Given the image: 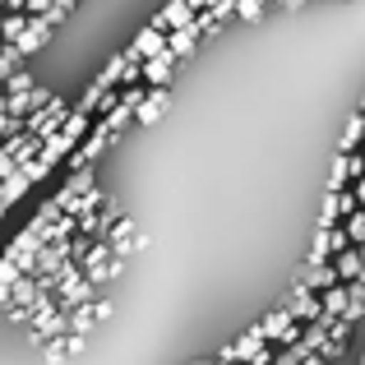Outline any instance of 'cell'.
<instances>
[{"mask_svg":"<svg viewBox=\"0 0 365 365\" xmlns=\"http://www.w3.org/2000/svg\"><path fill=\"white\" fill-rule=\"evenodd\" d=\"M361 176H365V148L338 153V158H333V167H329V190H347V185H356Z\"/></svg>","mask_w":365,"mask_h":365,"instance_id":"7a4b0ae2","label":"cell"},{"mask_svg":"<svg viewBox=\"0 0 365 365\" xmlns=\"http://www.w3.org/2000/svg\"><path fill=\"white\" fill-rule=\"evenodd\" d=\"M347 232H351V241L365 245V208H356V213L347 217Z\"/></svg>","mask_w":365,"mask_h":365,"instance_id":"d4e9b609","label":"cell"},{"mask_svg":"<svg viewBox=\"0 0 365 365\" xmlns=\"http://www.w3.org/2000/svg\"><path fill=\"white\" fill-rule=\"evenodd\" d=\"M19 273H24V268H19V264H14V255L5 250V259H0V310L14 301V282H19Z\"/></svg>","mask_w":365,"mask_h":365,"instance_id":"e0dca14e","label":"cell"},{"mask_svg":"<svg viewBox=\"0 0 365 365\" xmlns=\"http://www.w3.org/2000/svg\"><path fill=\"white\" fill-rule=\"evenodd\" d=\"M324 314H347V305H351V282H333V287H324Z\"/></svg>","mask_w":365,"mask_h":365,"instance_id":"2e32d148","label":"cell"},{"mask_svg":"<svg viewBox=\"0 0 365 365\" xmlns=\"http://www.w3.org/2000/svg\"><path fill=\"white\" fill-rule=\"evenodd\" d=\"M98 324H102L98 301H88V305H79V310H70V329H74V333H93Z\"/></svg>","mask_w":365,"mask_h":365,"instance_id":"d6986e66","label":"cell"},{"mask_svg":"<svg viewBox=\"0 0 365 365\" xmlns=\"http://www.w3.org/2000/svg\"><path fill=\"white\" fill-rule=\"evenodd\" d=\"M5 5H9V0H0V9H5Z\"/></svg>","mask_w":365,"mask_h":365,"instance_id":"4dcf8cb0","label":"cell"},{"mask_svg":"<svg viewBox=\"0 0 365 365\" xmlns=\"http://www.w3.org/2000/svg\"><path fill=\"white\" fill-rule=\"evenodd\" d=\"M74 5H79V0H56V5H51V9H46V19H51V24H56V28H61V24H65V19H70V14H74Z\"/></svg>","mask_w":365,"mask_h":365,"instance_id":"603a6c76","label":"cell"},{"mask_svg":"<svg viewBox=\"0 0 365 365\" xmlns=\"http://www.w3.org/2000/svg\"><path fill=\"white\" fill-rule=\"evenodd\" d=\"M268 5H273V0H236V19H241V24H255V19L268 14Z\"/></svg>","mask_w":365,"mask_h":365,"instance_id":"44dd1931","label":"cell"},{"mask_svg":"<svg viewBox=\"0 0 365 365\" xmlns=\"http://www.w3.org/2000/svg\"><path fill=\"white\" fill-rule=\"evenodd\" d=\"M28 333H33V342H51V338H61V333H70V310H37L33 314V324H28Z\"/></svg>","mask_w":365,"mask_h":365,"instance_id":"3957f363","label":"cell"},{"mask_svg":"<svg viewBox=\"0 0 365 365\" xmlns=\"http://www.w3.org/2000/svg\"><path fill=\"white\" fill-rule=\"evenodd\" d=\"M356 148H365V111H356L338 134V153H356Z\"/></svg>","mask_w":365,"mask_h":365,"instance_id":"5bb4252c","label":"cell"},{"mask_svg":"<svg viewBox=\"0 0 365 365\" xmlns=\"http://www.w3.org/2000/svg\"><path fill=\"white\" fill-rule=\"evenodd\" d=\"M83 338H88V333H61V338H51V342H42V361L46 365H61L65 356H79L83 351Z\"/></svg>","mask_w":365,"mask_h":365,"instance_id":"ba28073f","label":"cell"},{"mask_svg":"<svg viewBox=\"0 0 365 365\" xmlns=\"http://www.w3.org/2000/svg\"><path fill=\"white\" fill-rule=\"evenodd\" d=\"M199 42H204V33H199V19H190V24H180V28H171V33H167V46L180 56V61H185V56H195Z\"/></svg>","mask_w":365,"mask_h":365,"instance_id":"9c48e42d","label":"cell"},{"mask_svg":"<svg viewBox=\"0 0 365 365\" xmlns=\"http://www.w3.org/2000/svg\"><path fill=\"white\" fill-rule=\"evenodd\" d=\"M98 314H102V324H107L111 314H116V301H111V296H98Z\"/></svg>","mask_w":365,"mask_h":365,"instance_id":"4316f807","label":"cell"},{"mask_svg":"<svg viewBox=\"0 0 365 365\" xmlns=\"http://www.w3.org/2000/svg\"><path fill=\"white\" fill-rule=\"evenodd\" d=\"M167 107H171V83H158V88H148V98L134 107V120H139V125H153V120L167 116Z\"/></svg>","mask_w":365,"mask_h":365,"instance_id":"8992f818","label":"cell"},{"mask_svg":"<svg viewBox=\"0 0 365 365\" xmlns=\"http://www.w3.org/2000/svg\"><path fill=\"white\" fill-rule=\"evenodd\" d=\"M24 130V116H14V111H0V139H9V134Z\"/></svg>","mask_w":365,"mask_h":365,"instance_id":"484cf974","label":"cell"},{"mask_svg":"<svg viewBox=\"0 0 365 365\" xmlns=\"http://www.w3.org/2000/svg\"><path fill=\"white\" fill-rule=\"evenodd\" d=\"M28 9H5V14H0V42H19V37H24V28H28Z\"/></svg>","mask_w":365,"mask_h":365,"instance_id":"ac0fdd59","label":"cell"},{"mask_svg":"<svg viewBox=\"0 0 365 365\" xmlns=\"http://www.w3.org/2000/svg\"><path fill=\"white\" fill-rule=\"evenodd\" d=\"M130 51L139 56V61H148V56H158V51H167V28H153V24H143L139 33H134V42H130Z\"/></svg>","mask_w":365,"mask_h":365,"instance_id":"8fae6325","label":"cell"},{"mask_svg":"<svg viewBox=\"0 0 365 365\" xmlns=\"http://www.w3.org/2000/svg\"><path fill=\"white\" fill-rule=\"evenodd\" d=\"M273 5H277V9H301L305 0H273Z\"/></svg>","mask_w":365,"mask_h":365,"instance_id":"f1b7e54d","label":"cell"},{"mask_svg":"<svg viewBox=\"0 0 365 365\" xmlns=\"http://www.w3.org/2000/svg\"><path fill=\"white\" fill-rule=\"evenodd\" d=\"M70 111H74V102H61V98H51L46 107H37V111H33V116H28L24 125H28L33 134H42V139H51V134L61 130L65 120H70Z\"/></svg>","mask_w":365,"mask_h":365,"instance_id":"6da1fadb","label":"cell"},{"mask_svg":"<svg viewBox=\"0 0 365 365\" xmlns=\"http://www.w3.org/2000/svg\"><path fill=\"white\" fill-rule=\"evenodd\" d=\"M301 282L310 287V292H324V287L342 282V273H338V264H333V259H310V264H305V273H301Z\"/></svg>","mask_w":365,"mask_h":365,"instance_id":"30bf717a","label":"cell"},{"mask_svg":"<svg viewBox=\"0 0 365 365\" xmlns=\"http://www.w3.org/2000/svg\"><path fill=\"white\" fill-rule=\"evenodd\" d=\"M176 61H180V56L171 51V46H167V51H158V56H148V61H143V83H148V88L171 83V79H176Z\"/></svg>","mask_w":365,"mask_h":365,"instance_id":"52a82bcc","label":"cell"},{"mask_svg":"<svg viewBox=\"0 0 365 365\" xmlns=\"http://www.w3.org/2000/svg\"><path fill=\"white\" fill-rule=\"evenodd\" d=\"M28 88H33V74H28L24 65H19V70L5 79V93H28Z\"/></svg>","mask_w":365,"mask_h":365,"instance_id":"7402d4cb","label":"cell"},{"mask_svg":"<svg viewBox=\"0 0 365 365\" xmlns=\"http://www.w3.org/2000/svg\"><path fill=\"white\" fill-rule=\"evenodd\" d=\"M0 51H5V42H0Z\"/></svg>","mask_w":365,"mask_h":365,"instance_id":"1f68e13d","label":"cell"},{"mask_svg":"<svg viewBox=\"0 0 365 365\" xmlns=\"http://www.w3.org/2000/svg\"><path fill=\"white\" fill-rule=\"evenodd\" d=\"M14 171H19V158L9 153V143L0 139V180H5V176H14Z\"/></svg>","mask_w":365,"mask_h":365,"instance_id":"cb8c5ba5","label":"cell"},{"mask_svg":"<svg viewBox=\"0 0 365 365\" xmlns=\"http://www.w3.org/2000/svg\"><path fill=\"white\" fill-rule=\"evenodd\" d=\"M195 14H199V9L190 5V0H167V9H158V14H153L148 24H153V28H167V33H171V28L190 24V19H195Z\"/></svg>","mask_w":365,"mask_h":365,"instance_id":"7c38bea8","label":"cell"},{"mask_svg":"<svg viewBox=\"0 0 365 365\" xmlns=\"http://www.w3.org/2000/svg\"><path fill=\"white\" fill-rule=\"evenodd\" d=\"M28 190H33V180H28V171L19 167L14 176H5V180H0V204H5V208H14L19 199L28 195Z\"/></svg>","mask_w":365,"mask_h":365,"instance_id":"4fadbf2b","label":"cell"},{"mask_svg":"<svg viewBox=\"0 0 365 365\" xmlns=\"http://www.w3.org/2000/svg\"><path fill=\"white\" fill-rule=\"evenodd\" d=\"M287 310H292L301 324H310V319H319V314H324V296H319V292H310V287H305L301 277H296V282H292V301H287Z\"/></svg>","mask_w":365,"mask_h":365,"instance_id":"277c9868","label":"cell"},{"mask_svg":"<svg viewBox=\"0 0 365 365\" xmlns=\"http://www.w3.org/2000/svg\"><path fill=\"white\" fill-rule=\"evenodd\" d=\"M51 33H56V24H51V19H46V14H33V19H28V28H24V37H19L14 46H19L24 56H37L46 42H51Z\"/></svg>","mask_w":365,"mask_h":365,"instance_id":"5b68a950","label":"cell"},{"mask_svg":"<svg viewBox=\"0 0 365 365\" xmlns=\"http://www.w3.org/2000/svg\"><path fill=\"white\" fill-rule=\"evenodd\" d=\"M338 222H342V199H338V190H329L319 204V227H338Z\"/></svg>","mask_w":365,"mask_h":365,"instance_id":"ffe728a7","label":"cell"},{"mask_svg":"<svg viewBox=\"0 0 365 365\" xmlns=\"http://www.w3.org/2000/svg\"><path fill=\"white\" fill-rule=\"evenodd\" d=\"M338 273H342V282H356L361 277V268H365V250L361 245H347V250H338Z\"/></svg>","mask_w":365,"mask_h":365,"instance_id":"9a60e30c","label":"cell"},{"mask_svg":"<svg viewBox=\"0 0 365 365\" xmlns=\"http://www.w3.org/2000/svg\"><path fill=\"white\" fill-rule=\"evenodd\" d=\"M51 5H56V0H28V14H46Z\"/></svg>","mask_w":365,"mask_h":365,"instance_id":"83f0119b","label":"cell"},{"mask_svg":"<svg viewBox=\"0 0 365 365\" xmlns=\"http://www.w3.org/2000/svg\"><path fill=\"white\" fill-rule=\"evenodd\" d=\"M356 111H365V98H361V107H356Z\"/></svg>","mask_w":365,"mask_h":365,"instance_id":"f546056e","label":"cell"}]
</instances>
